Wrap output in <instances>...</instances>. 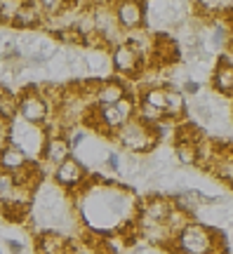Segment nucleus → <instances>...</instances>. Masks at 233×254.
I'll return each instance as SVG.
<instances>
[{
  "instance_id": "f257e3e1",
  "label": "nucleus",
  "mask_w": 233,
  "mask_h": 254,
  "mask_svg": "<svg viewBox=\"0 0 233 254\" xmlns=\"http://www.w3.org/2000/svg\"><path fill=\"white\" fill-rule=\"evenodd\" d=\"M113 139L125 151H130V153H135V155L149 153V151H153L155 146L160 144V139L155 134V127L139 120L137 116H132L130 120H125L123 125L118 127L116 132H113Z\"/></svg>"
},
{
  "instance_id": "f03ea898",
  "label": "nucleus",
  "mask_w": 233,
  "mask_h": 254,
  "mask_svg": "<svg viewBox=\"0 0 233 254\" xmlns=\"http://www.w3.org/2000/svg\"><path fill=\"white\" fill-rule=\"evenodd\" d=\"M9 144L19 146L31 160H38L43 153V146L47 139V129L40 125H31L26 120H12L9 123Z\"/></svg>"
},
{
  "instance_id": "7ed1b4c3",
  "label": "nucleus",
  "mask_w": 233,
  "mask_h": 254,
  "mask_svg": "<svg viewBox=\"0 0 233 254\" xmlns=\"http://www.w3.org/2000/svg\"><path fill=\"white\" fill-rule=\"evenodd\" d=\"M217 247L219 243L215 240V233L200 224H186L174 236V252L177 254H210Z\"/></svg>"
},
{
  "instance_id": "20e7f679",
  "label": "nucleus",
  "mask_w": 233,
  "mask_h": 254,
  "mask_svg": "<svg viewBox=\"0 0 233 254\" xmlns=\"http://www.w3.org/2000/svg\"><path fill=\"white\" fill-rule=\"evenodd\" d=\"M52 116V106L45 101V97L38 92V87L28 85L19 92V118L31 123V125L45 127Z\"/></svg>"
},
{
  "instance_id": "39448f33",
  "label": "nucleus",
  "mask_w": 233,
  "mask_h": 254,
  "mask_svg": "<svg viewBox=\"0 0 233 254\" xmlns=\"http://www.w3.org/2000/svg\"><path fill=\"white\" fill-rule=\"evenodd\" d=\"M54 186L62 190H78V189H85V182L90 179L87 174V167L85 163H80L78 158H66L64 163H59L54 167Z\"/></svg>"
},
{
  "instance_id": "423d86ee",
  "label": "nucleus",
  "mask_w": 233,
  "mask_h": 254,
  "mask_svg": "<svg viewBox=\"0 0 233 254\" xmlns=\"http://www.w3.org/2000/svg\"><path fill=\"white\" fill-rule=\"evenodd\" d=\"M111 66H113V71H118L120 75H127V78L139 75L144 68V55L132 43L120 40L111 50Z\"/></svg>"
},
{
  "instance_id": "0eeeda50",
  "label": "nucleus",
  "mask_w": 233,
  "mask_h": 254,
  "mask_svg": "<svg viewBox=\"0 0 233 254\" xmlns=\"http://www.w3.org/2000/svg\"><path fill=\"white\" fill-rule=\"evenodd\" d=\"M113 17H116L118 28L123 31H137L144 26V5L142 0H113Z\"/></svg>"
},
{
  "instance_id": "6e6552de",
  "label": "nucleus",
  "mask_w": 233,
  "mask_h": 254,
  "mask_svg": "<svg viewBox=\"0 0 233 254\" xmlns=\"http://www.w3.org/2000/svg\"><path fill=\"white\" fill-rule=\"evenodd\" d=\"M43 19H45V14L38 5V0H21L9 19V26L17 28V31H33L36 26L43 24Z\"/></svg>"
},
{
  "instance_id": "1a4fd4ad",
  "label": "nucleus",
  "mask_w": 233,
  "mask_h": 254,
  "mask_svg": "<svg viewBox=\"0 0 233 254\" xmlns=\"http://www.w3.org/2000/svg\"><path fill=\"white\" fill-rule=\"evenodd\" d=\"M71 144H69V139L66 134H47L45 139V146H43V153L38 158V163L40 165H52L57 167L59 163H64L66 158H71Z\"/></svg>"
},
{
  "instance_id": "9d476101",
  "label": "nucleus",
  "mask_w": 233,
  "mask_h": 254,
  "mask_svg": "<svg viewBox=\"0 0 233 254\" xmlns=\"http://www.w3.org/2000/svg\"><path fill=\"white\" fill-rule=\"evenodd\" d=\"M123 97H127L125 85L116 78H104V80H99L97 90H94L92 104H118Z\"/></svg>"
},
{
  "instance_id": "9b49d317",
  "label": "nucleus",
  "mask_w": 233,
  "mask_h": 254,
  "mask_svg": "<svg viewBox=\"0 0 233 254\" xmlns=\"http://www.w3.org/2000/svg\"><path fill=\"white\" fill-rule=\"evenodd\" d=\"M31 163V158H28L19 146L14 144H5L2 148H0V170L2 172H12V174H17L21 167H26V165Z\"/></svg>"
},
{
  "instance_id": "f8f14e48",
  "label": "nucleus",
  "mask_w": 233,
  "mask_h": 254,
  "mask_svg": "<svg viewBox=\"0 0 233 254\" xmlns=\"http://www.w3.org/2000/svg\"><path fill=\"white\" fill-rule=\"evenodd\" d=\"M212 87L219 94H233V64H229L226 59L219 62V66L212 73Z\"/></svg>"
},
{
  "instance_id": "ddd939ff",
  "label": "nucleus",
  "mask_w": 233,
  "mask_h": 254,
  "mask_svg": "<svg viewBox=\"0 0 233 254\" xmlns=\"http://www.w3.org/2000/svg\"><path fill=\"white\" fill-rule=\"evenodd\" d=\"M19 118V92H12L7 87L0 90V123L9 125Z\"/></svg>"
},
{
  "instance_id": "4468645a",
  "label": "nucleus",
  "mask_w": 233,
  "mask_h": 254,
  "mask_svg": "<svg viewBox=\"0 0 233 254\" xmlns=\"http://www.w3.org/2000/svg\"><path fill=\"white\" fill-rule=\"evenodd\" d=\"M198 141H174V153L181 165H198Z\"/></svg>"
},
{
  "instance_id": "2eb2a0df",
  "label": "nucleus",
  "mask_w": 233,
  "mask_h": 254,
  "mask_svg": "<svg viewBox=\"0 0 233 254\" xmlns=\"http://www.w3.org/2000/svg\"><path fill=\"white\" fill-rule=\"evenodd\" d=\"M14 186H17L14 174H12V172H2V170H0V198H7L9 193L14 190Z\"/></svg>"
},
{
  "instance_id": "dca6fc26",
  "label": "nucleus",
  "mask_w": 233,
  "mask_h": 254,
  "mask_svg": "<svg viewBox=\"0 0 233 254\" xmlns=\"http://www.w3.org/2000/svg\"><path fill=\"white\" fill-rule=\"evenodd\" d=\"M104 163H106L108 170H113V172H120V155L116 151H108L106 158H104Z\"/></svg>"
},
{
  "instance_id": "f3484780",
  "label": "nucleus",
  "mask_w": 233,
  "mask_h": 254,
  "mask_svg": "<svg viewBox=\"0 0 233 254\" xmlns=\"http://www.w3.org/2000/svg\"><path fill=\"white\" fill-rule=\"evenodd\" d=\"M181 92H184V94H188V97H196L198 92H200V82L186 78V80H184V87H181Z\"/></svg>"
},
{
  "instance_id": "a211bd4d",
  "label": "nucleus",
  "mask_w": 233,
  "mask_h": 254,
  "mask_svg": "<svg viewBox=\"0 0 233 254\" xmlns=\"http://www.w3.org/2000/svg\"><path fill=\"white\" fill-rule=\"evenodd\" d=\"M0 24H2V2H0Z\"/></svg>"
},
{
  "instance_id": "6ab92c4d",
  "label": "nucleus",
  "mask_w": 233,
  "mask_h": 254,
  "mask_svg": "<svg viewBox=\"0 0 233 254\" xmlns=\"http://www.w3.org/2000/svg\"><path fill=\"white\" fill-rule=\"evenodd\" d=\"M231 116H233V106H231Z\"/></svg>"
},
{
  "instance_id": "aec40b11",
  "label": "nucleus",
  "mask_w": 233,
  "mask_h": 254,
  "mask_svg": "<svg viewBox=\"0 0 233 254\" xmlns=\"http://www.w3.org/2000/svg\"><path fill=\"white\" fill-rule=\"evenodd\" d=\"M14 2H19V0H14Z\"/></svg>"
}]
</instances>
